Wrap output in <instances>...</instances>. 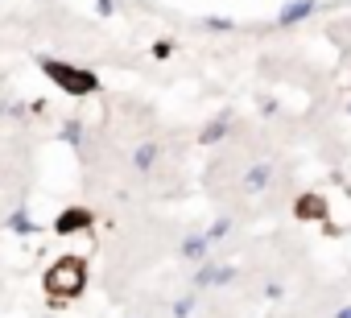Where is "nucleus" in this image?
<instances>
[{
    "label": "nucleus",
    "mask_w": 351,
    "mask_h": 318,
    "mask_svg": "<svg viewBox=\"0 0 351 318\" xmlns=\"http://www.w3.org/2000/svg\"><path fill=\"white\" fill-rule=\"evenodd\" d=\"M95 9H99L104 17H112V13H116V0H95Z\"/></svg>",
    "instance_id": "nucleus-13"
},
{
    "label": "nucleus",
    "mask_w": 351,
    "mask_h": 318,
    "mask_svg": "<svg viewBox=\"0 0 351 318\" xmlns=\"http://www.w3.org/2000/svg\"><path fill=\"white\" fill-rule=\"evenodd\" d=\"M5 228H9V232H21V236H25V232H38V223L25 215V207H17V211L5 219Z\"/></svg>",
    "instance_id": "nucleus-10"
},
{
    "label": "nucleus",
    "mask_w": 351,
    "mask_h": 318,
    "mask_svg": "<svg viewBox=\"0 0 351 318\" xmlns=\"http://www.w3.org/2000/svg\"><path fill=\"white\" fill-rule=\"evenodd\" d=\"M83 289H87V256H75V252L58 256L46 269V277H42V293H46V302L54 310H62L66 302H75Z\"/></svg>",
    "instance_id": "nucleus-1"
},
{
    "label": "nucleus",
    "mask_w": 351,
    "mask_h": 318,
    "mask_svg": "<svg viewBox=\"0 0 351 318\" xmlns=\"http://www.w3.org/2000/svg\"><path fill=\"white\" fill-rule=\"evenodd\" d=\"M232 108H223L219 116H211L207 124H203V132H199V145H219V140H228V132H232Z\"/></svg>",
    "instance_id": "nucleus-6"
},
{
    "label": "nucleus",
    "mask_w": 351,
    "mask_h": 318,
    "mask_svg": "<svg viewBox=\"0 0 351 318\" xmlns=\"http://www.w3.org/2000/svg\"><path fill=\"white\" fill-rule=\"evenodd\" d=\"M95 228V215L87 207H62L54 215V232L58 236H75V232H91Z\"/></svg>",
    "instance_id": "nucleus-3"
},
{
    "label": "nucleus",
    "mask_w": 351,
    "mask_h": 318,
    "mask_svg": "<svg viewBox=\"0 0 351 318\" xmlns=\"http://www.w3.org/2000/svg\"><path fill=\"white\" fill-rule=\"evenodd\" d=\"M153 162H157V140H136V149H132V170L136 174H149Z\"/></svg>",
    "instance_id": "nucleus-7"
},
{
    "label": "nucleus",
    "mask_w": 351,
    "mask_h": 318,
    "mask_svg": "<svg viewBox=\"0 0 351 318\" xmlns=\"http://www.w3.org/2000/svg\"><path fill=\"white\" fill-rule=\"evenodd\" d=\"M203 29H211V34H228V29H236V21H232V17H203Z\"/></svg>",
    "instance_id": "nucleus-11"
},
{
    "label": "nucleus",
    "mask_w": 351,
    "mask_h": 318,
    "mask_svg": "<svg viewBox=\"0 0 351 318\" xmlns=\"http://www.w3.org/2000/svg\"><path fill=\"white\" fill-rule=\"evenodd\" d=\"M293 215H298L302 223H310V219H326V215H330V207H326V199H322L318 191H306V195H298V199H293Z\"/></svg>",
    "instance_id": "nucleus-5"
},
{
    "label": "nucleus",
    "mask_w": 351,
    "mask_h": 318,
    "mask_svg": "<svg viewBox=\"0 0 351 318\" xmlns=\"http://www.w3.org/2000/svg\"><path fill=\"white\" fill-rule=\"evenodd\" d=\"M269 182H273V166H252V170L244 174L240 191H248V195H261V191H269Z\"/></svg>",
    "instance_id": "nucleus-8"
},
{
    "label": "nucleus",
    "mask_w": 351,
    "mask_h": 318,
    "mask_svg": "<svg viewBox=\"0 0 351 318\" xmlns=\"http://www.w3.org/2000/svg\"><path fill=\"white\" fill-rule=\"evenodd\" d=\"M169 54H173V42H169V38H161V42L153 46V58H169Z\"/></svg>",
    "instance_id": "nucleus-12"
},
{
    "label": "nucleus",
    "mask_w": 351,
    "mask_h": 318,
    "mask_svg": "<svg viewBox=\"0 0 351 318\" xmlns=\"http://www.w3.org/2000/svg\"><path fill=\"white\" fill-rule=\"evenodd\" d=\"M58 136H62L66 145H83V120H79V116H66L62 128H58Z\"/></svg>",
    "instance_id": "nucleus-9"
},
{
    "label": "nucleus",
    "mask_w": 351,
    "mask_h": 318,
    "mask_svg": "<svg viewBox=\"0 0 351 318\" xmlns=\"http://www.w3.org/2000/svg\"><path fill=\"white\" fill-rule=\"evenodd\" d=\"M38 71H42V75H46L58 91H66L71 99L99 95V87H104V79H99L95 71L75 66V62H66V58H50V54H42V58H38Z\"/></svg>",
    "instance_id": "nucleus-2"
},
{
    "label": "nucleus",
    "mask_w": 351,
    "mask_h": 318,
    "mask_svg": "<svg viewBox=\"0 0 351 318\" xmlns=\"http://www.w3.org/2000/svg\"><path fill=\"white\" fill-rule=\"evenodd\" d=\"M314 13H318V0H285L281 13L273 17V25H277V29H289V25H298V21H306V17H314Z\"/></svg>",
    "instance_id": "nucleus-4"
}]
</instances>
